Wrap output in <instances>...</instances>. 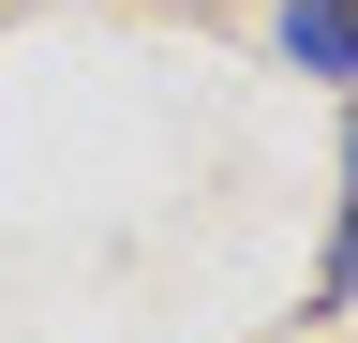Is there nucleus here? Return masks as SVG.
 <instances>
[{"label": "nucleus", "mask_w": 358, "mask_h": 343, "mask_svg": "<svg viewBox=\"0 0 358 343\" xmlns=\"http://www.w3.org/2000/svg\"><path fill=\"white\" fill-rule=\"evenodd\" d=\"M358 284V149H343V239H329V298Z\"/></svg>", "instance_id": "f03ea898"}, {"label": "nucleus", "mask_w": 358, "mask_h": 343, "mask_svg": "<svg viewBox=\"0 0 358 343\" xmlns=\"http://www.w3.org/2000/svg\"><path fill=\"white\" fill-rule=\"evenodd\" d=\"M284 60L299 75H358V0H284Z\"/></svg>", "instance_id": "f257e3e1"}]
</instances>
